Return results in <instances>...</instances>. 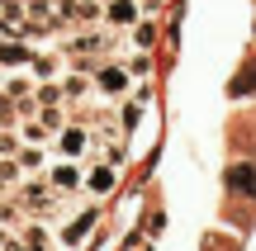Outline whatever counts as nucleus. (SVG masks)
I'll list each match as a JSON object with an SVG mask.
<instances>
[{
  "label": "nucleus",
  "mask_w": 256,
  "mask_h": 251,
  "mask_svg": "<svg viewBox=\"0 0 256 251\" xmlns=\"http://www.w3.org/2000/svg\"><path fill=\"white\" fill-rule=\"evenodd\" d=\"M57 152H62L66 161L86 157V152H95V133L81 128V123H62V128H57Z\"/></svg>",
  "instance_id": "nucleus-1"
},
{
  "label": "nucleus",
  "mask_w": 256,
  "mask_h": 251,
  "mask_svg": "<svg viewBox=\"0 0 256 251\" xmlns=\"http://www.w3.org/2000/svg\"><path fill=\"white\" fill-rule=\"evenodd\" d=\"M100 19L110 28H133L138 19H142V5H138V0H110V5L100 9Z\"/></svg>",
  "instance_id": "nucleus-2"
},
{
  "label": "nucleus",
  "mask_w": 256,
  "mask_h": 251,
  "mask_svg": "<svg viewBox=\"0 0 256 251\" xmlns=\"http://www.w3.org/2000/svg\"><path fill=\"white\" fill-rule=\"evenodd\" d=\"M48 185H52L57 195H72L76 185H86V176H81V166H76V161H62V166L48 171Z\"/></svg>",
  "instance_id": "nucleus-3"
},
{
  "label": "nucleus",
  "mask_w": 256,
  "mask_h": 251,
  "mask_svg": "<svg viewBox=\"0 0 256 251\" xmlns=\"http://www.w3.org/2000/svg\"><path fill=\"white\" fill-rule=\"evenodd\" d=\"M114 180H119V166H114V161H100V166L86 171V190H90V195H110Z\"/></svg>",
  "instance_id": "nucleus-4"
},
{
  "label": "nucleus",
  "mask_w": 256,
  "mask_h": 251,
  "mask_svg": "<svg viewBox=\"0 0 256 251\" xmlns=\"http://www.w3.org/2000/svg\"><path fill=\"white\" fill-rule=\"evenodd\" d=\"M95 90L100 95H124L128 90V66H100L95 71Z\"/></svg>",
  "instance_id": "nucleus-5"
},
{
  "label": "nucleus",
  "mask_w": 256,
  "mask_h": 251,
  "mask_svg": "<svg viewBox=\"0 0 256 251\" xmlns=\"http://www.w3.org/2000/svg\"><path fill=\"white\" fill-rule=\"evenodd\" d=\"M90 233H95V209H86V214H76L72 223H66V233H62V247H81Z\"/></svg>",
  "instance_id": "nucleus-6"
},
{
  "label": "nucleus",
  "mask_w": 256,
  "mask_h": 251,
  "mask_svg": "<svg viewBox=\"0 0 256 251\" xmlns=\"http://www.w3.org/2000/svg\"><path fill=\"white\" fill-rule=\"evenodd\" d=\"M228 185L238 190V195H252V199H256V166H252V161L232 166V171H228Z\"/></svg>",
  "instance_id": "nucleus-7"
},
{
  "label": "nucleus",
  "mask_w": 256,
  "mask_h": 251,
  "mask_svg": "<svg viewBox=\"0 0 256 251\" xmlns=\"http://www.w3.org/2000/svg\"><path fill=\"white\" fill-rule=\"evenodd\" d=\"M252 90H256V62L238 76V81H232V95H252Z\"/></svg>",
  "instance_id": "nucleus-8"
},
{
  "label": "nucleus",
  "mask_w": 256,
  "mask_h": 251,
  "mask_svg": "<svg viewBox=\"0 0 256 251\" xmlns=\"http://www.w3.org/2000/svg\"><path fill=\"white\" fill-rule=\"evenodd\" d=\"M152 38H156V28L138 19V24H133V43H138V47H152Z\"/></svg>",
  "instance_id": "nucleus-9"
},
{
  "label": "nucleus",
  "mask_w": 256,
  "mask_h": 251,
  "mask_svg": "<svg viewBox=\"0 0 256 251\" xmlns=\"http://www.w3.org/2000/svg\"><path fill=\"white\" fill-rule=\"evenodd\" d=\"M28 251H48V242H43V233H28Z\"/></svg>",
  "instance_id": "nucleus-10"
},
{
  "label": "nucleus",
  "mask_w": 256,
  "mask_h": 251,
  "mask_svg": "<svg viewBox=\"0 0 256 251\" xmlns=\"http://www.w3.org/2000/svg\"><path fill=\"white\" fill-rule=\"evenodd\" d=\"M147 5H162V0H147Z\"/></svg>",
  "instance_id": "nucleus-11"
}]
</instances>
